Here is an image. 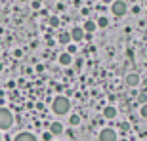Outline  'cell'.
Here are the masks:
<instances>
[{"mask_svg":"<svg viewBox=\"0 0 147 141\" xmlns=\"http://www.w3.org/2000/svg\"><path fill=\"white\" fill-rule=\"evenodd\" d=\"M103 116H105V118H109V120H113L115 116H117V109H115V107H105L103 109Z\"/></svg>","mask_w":147,"mask_h":141,"instance_id":"11","label":"cell"},{"mask_svg":"<svg viewBox=\"0 0 147 141\" xmlns=\"http://www.w3.org/2000/svg\"><path fill=\"white\" fill-rule=\"evenodd\" d=\"M103 2H105V4H111V2H113V0H103Z\"/></svg>","mask_w":147,"mask_h":141,"instance_id":"22","label":"cell"},{"mask_svg":"<svg viewBox=\"0 0 147 141\" xmlns=\"http://www.w3.org/2000/svg\"><path fill=\"white\" fill-rule=\"evenodd\" d=\"M21 2H27V0H21Z\"/></svg>","mask_w":147,"mask_h":141,"instance_id":"24","label":"cell"},{"mask_svg":"<svg viewBox=\"0 0 147 141\" xmlns=\"http://www.w3.org/2000/svg\"><path fill=\"white\" fill-rule=\"evenodd\" d=\"M67 52H69V54H75V52H76V48H75V46H69V48H67Z\"/></svg>","mask_w":147,"mask_h":141,"instance_id":"20","label":"cell"},{"mask_svg":"<svg viewBox=\"0 0 147 141\" xmlns=\"http://www.w3.org/2000/svg\"><path fill=\"white\" fill-rule=\"evenodd\" d=\"M48 23H50V27H59V17H57V15H52V17H50V19H48Z\"/></svg>","mask_w":147,"mask_h":141,"instance_id":"15","label":"cell"},{"mask_svg":"<svg viewBox=\"0 0 147 141\" xmlns=\"http://www.w3.org/2000/svg\"><path fill=\"white\" fill-rule=\"evenodd\" d=\"M69 109H71V101H69L65 95H57V97L54 99V103H52V111H54L55 114H67Z\"/></svg>","mask_w":147,"mask_h":141,"instance_id":"1","label":"cell"},{"mask_svg":"<svg viewBox=\"0 0 147 141\" xmlns=\"http://www.w3.org/2000/svg\"><path fill=\"white\" fill-rule=\"evenodd\" d=\"M140 82H142V78H140V75H136V73H130V75L126 76V84H128L130 88L140 86Z\"/></svg>","mask_w":147,"mask_h":141,"instance_id":"5","label":"cell"},{"mask_svg":"<svg viewBox=\"0 0 147 141\" xmlns=\"http://www.w3.org/2000/svg\"><path fill=\"white\" fill-rule=\"evenodd\" d=\"M69 124L76 128V126L80 124V114H76V113H75V114H71V116H69Z\"/></svg>","mask_w":147,"mask_h":141,"instance_id":"12","label":"cell"},{"mask_svg":"<svg viewBox=\"0 0 147 141\" xmlns=\"http://www.w3.org/2000/svg\"><path fill=\"white\" fill-rule=\"evenodd\" d=\"M0 141H2V136H0Z\"/></svg>","mask_w":147,"mask_h":141,"instance_id":"25","label":"cell"},{"mask_svg":"<svg viewBox=\"0 0 147 141\" xmlns=\"http://www.w3.org/2000/svg\"><path fill=\"white\" fill-rule=\"evenodd\" d=\"M13 55H16V57H21L23 52H21V50H16V52H13Z\"/></svg>","mask_w":147,"mask_h":141,"instance_id":"21","label":"cell"},{"mask_svg":"<svg viewBox=\"0 0 147 141\" xmlns=\"http://www.w3.org/2000/svg\"><path fill=\"white\" fill-rule=\"evenodd\" d=\"M111 11H113V15L122 17L128 13V4H126L124 0H113L111 2Z\"/></svg>","mask_w":147,"mask_h":141,"instance_id":"3","label":"cell"},{"mask_svg":"<svg viewBox=\"0 0 147 141\" xmlns=\"http://www.w3.org/2000/svg\"><path fill=\"white\" fill-rule=\"evenodd\" d=\"M50 134H52V136H61V134H63L61 122H52V124H50Z\"/></svg>","mask_w":147,"mask_h":141,"instance_id":"8","label":"cell"},{"mask_svg":"<svg viewBox=\"0 0 147 141\" xmlns=\"http://www.w3.org/2000/svg\"><path fill=\"white\" fill-rule=\"evenodd\" d=\"M96 25H98V27H101V29H105L107 25H109V19H107L105 15H101V17L98 19V21H96Z\"/></svg>","mask_w":147,"mask_h":141,"instance_id":"14","label":"cell"},{"mask_svg":"<svg viewBox=\"0 0 147 141\" xmlns=\"http://www.w3.org/2000/svg\"><path fill=\"white\" fill-rule=\"evenodd\" d=\"M69 34H71V40H75V42L84 40V31H82V27H75Z\"/></svg>","mask_w":147,"mask_h":141,"instance_id":"6","label":"cell"},{"mask_svg":"<svg viewBox=\"0 0 147 141\" xmlns=\"http://www.w3.org/2000/svg\"><path fill=\"white\" fill-rule=\"evenodd\" d=\"M13 141H36V137L33 134H29V132H21V134H17L16 139Z\"/></svg>","mask_w":147,"mask_h":141,"instance_id":"9","label":"cell"},{"mask_svg":"<svg viewBox=\"0 0 147 141\" xmlns=\"http://www.w3.org/2000/svg\"><path fill=\"white\" fill-rule=\"evenodd\" d=\"M119 128H120L122 132H128V130H130V124H128V122H122V124H120Z\"/></svg>","mask_w":147,"mask_h":141,"instance_id":"19","label":"cell"},{"mask_svg":"<svg viewBox=\"0 0 147 141\" xmlns=\"http://www.w3.org/2000/svg\"><path fill=\"white\" fill-rule=\"evenodd\" d=\"M138 103H147V93L145 92H142V93H140V95H138Z\"/></svg>","mask_w":147,"mask_h":141,"instance_id":"16","label":"cell"},{"mask_svg":"<svg viewBox=\"0 0 147 141\" xmlns=\"http://www.w3.org/2000/svg\"><path fill=\"white\" fill-rule=\"evenodd\" d=\"M57 40H59L61 44H71V34H69V33H61Z\"/></svg>","mask_w":147,"mask_h":141,"instance_id":"13","label":"cell"},{"mask_svg":"<svg viewBox=\"0 0 147 141\" xmlns=\"http://www.w3.org/2000/svg\"><path fill=\"white\" fill-rule=\"evenodd\" d=\"M0 70H2V63H0Z\"/></svg>","mask_w":147,"mask_h":141,"instance_id":"23","label":"cell"},{"mask_svg":"<svg viewBox=\"0 0 147 141\" xmlns=\"http://www.w3.org/2000/svg\"><path fill=\"white\" fill-rule=\"evenodd\" d=\"M98 29V25H96V21H92V19H88L86 23H84V27H82V31L84 33H90V34H94V31Z\"/></svg>","mask_w":147,"mask_h":141,"instance_id":"10","label":"cell"},{"mask_svg":"<svg viewBox=\"0 0 147 141\" xmlns=\"http://www.w3.org/2000/svg\"><path fill=\"white\" fill-rule=\"evenodd\" d=\"M52 137H54V136L50 134V130H48V132H44V134H42V139H44V141H52Z\"/></svg>","mask_w":147,"mask_h":141,"instance_id":"18","label":"cell"},{"mask_svg":"<svg viewBox=\"0 0 147 141\" xmlns=\"http://www.w3.org/2000/svg\"><path fill=\"white\" fill-rule=\"evenodd\" d=\"M140 114H142L143 118L147 120V103H143V105H142V109H140Z\"/></svg>","mask_w":147,"mask_h":141,"instance_id":"17","label":"cell"},{"mask_svg":"<svg viewBox=\"0 0 147 141\" xmlns=\"http://www.w3.org/2000/svg\"><path fill=\"white\" fill-rule=\"evenodd\" d=\"M73 63V55L69 54V52H63V54L59 55V65H63V67H69Z\"/></svg>","mask_w":147,"mask_h":141,"instance_id":"7","label":"cell"},{"mask_svg":"<svg viewBox=\"0 0 147 141\" xmlns=\"http://www.w3.org/2000/svg\"><path fill=\"white\" fill-rule=\"evenodd\" d=\"M99 141H117V132L113 128H103L99 132Z\"/></svg>","mask_w":147,"mask_h":141,"instance_id":"4","label":"cell"},{"mask_svg":"<svg viewBox=\"0 0 147 141\" xmlns=\"http://www.w3.org/2000/svg\"><path fill=\"white\" fill-rule=\"evenodd\" d=\"M13 124V114H11L10 109L0 107V130H8Z\"/></svg>","mask_w":147,"mask_h":141,"instance_id":"2","label":"cell"}]
</instances>
